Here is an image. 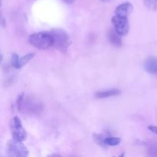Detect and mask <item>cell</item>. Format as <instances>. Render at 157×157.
<instances>
[{
    "label": "cell",
    "mask_w": 157,
    "mask_h": 157,
    "mask_svg": "<svg viewBox=\"0 0 157 157\" xmlns=\"http://www.w3.org/2000/svg\"><path fill=\"white\" fill-rule=\"evenodd\" d=\"M35 56V53H29L27 54V55H25L24 57L22 58H19L18 57V69H20L21 67H22L23 66L25 65L29 61H30Z\"/></svg>",
    "instance_id": "cell-11"
},
{
    "label": "cell",
    "mask_w": 157,
    "mask_h": 157,
    "mask_svg": "<svg viewBox=\"0 0 157 157\" xmlns=\"http://www.w3.org/2000/svg\"><path fill=\"white\" fill-rule=\"evenodd\" d=\"M121 140L119 137H106L104 140V145L110 146V147H115V146H117L121 144Z\"/></svg>",
    "instance_id": "cell-12"
},
{
    "label": "cell",
    "mask_w": 157,
    "mask_h": 157,
    "mask_svg": "<svg viewBox=\"0 0 157 157\" xmlns=\"http://www.w3.org/2000/svg\"><path fill=\"white\" fill-rule=\"evenodd\" d=\"M113 25L117 33L120 35H126L130 29L128 18L125 17H121L115 15L111 19Z\"/></svg>",
    "instance_id": "cell-6"
},
{
    "label": "cell",
    "mask_w": 157,
    "mask_h": 157,
    "mask_svg": "<svg viewBox=\"0 0 157 157\" xmlns=\"http://www.w3.org/2000/svg\"><path fill=\"white\" fill-rule=\"evenodd\" d=\"M93 138H94V140L95 142H96L97 144H99V145H101V146L104 145V137L103 135L98 134V133H94L93 136Z\"/></svg>",
    "instance_id": "cell-15"
},
{
    "label": "cell",
    "mask_w": 157,
    "mask_h": 157,
    "mask_svg": "<svg viewBox=\"0 0 157 157\" xmlns=\"http://www.w3.org/2000/svg\"><path fill=\"white\" fill-rule=\"evenodd\" d=\"M17 109L18 111L27 115H38L42 113L44 110V104L34 97L25 98L24 93L21 94L17 100Z\"/></svg>",
    "instance_id": "cell-1"
},
{
    "label": "cell",
    "mask_w": 157,
    "mask_h": 157,
    "mask_svg": "<svg viewBox=\"0 0 157 157\" xmlns=\"http://www.w3.org/2000/svg\"><path fill=\"white\" fill-rule=\"evenodd\" d=\"M2 54L1 53V51H0V64H1V62L2 61Z\"/></svg>",
    "instance_id": "cell-19"
},
{
    "label": "cell",
    "mask_w": 157,
    "mask_h": 157,
    "mask_svg": "<svg viewBox=\"0 0 157 157\" xmlns=\"http://www.w3.org/2000/svg\"><path fill=\"white\" fill-rule=\"evenodd\" d=\"M121 94V90L119 89H110V90H103V91H98L95 94V97L97 98H107L110 97L117 96Z\"/></svg>",
    "instance_id": "cell-10"
},
{
    "label": "cell",
    "mask_w": 157,
    "mask_h": 157,
    "mask_svg": "<svg viewBox=\"0 0 157 157\" xmlns=\"http://www.w3.org/2000/svg\"><path fill=\"white\" fill-rule=\"evenodd\" d=\"M10 128L13 140L16 141L22 142L23 140L26 139L27 133H26V131L24 129V127H22L21 120L18 118V117H14L13 119L11 121Z\"/></svg>",
    "instance_id": "cell-4"
},
{
    "label": "cell",
    "mask_w": 157,
    "mask_h": 157,
    "mask_svg": "<svg viewBox=\"0 0 157 157\" xmlns=\"http://www.w3.org/2000/svg\"><path fill=\"white\" fill-rule=\"evenodd\" d=\"M144 68L148 73L157 75V58L156 57H149L144 62Z\"/></svg>",
    "instance_id": "cell-8"
},
{
    "label": "cell",
    "mask_w": 157,
    "mask_h": 157,
    "mask_svg": "<svg viewBox=\"0 0 157 157\" xmlns=\"http://www.w3.org/2000/svg\"><path fill=\"white\" fill-rule=\"evenodd\" d=\"M146 7L151 11H157V0H144Z\"/></svg>",
    "instance_id": "cell-14"
},
{
    "label": "cell",
    "mask_w": 157,
    "mask_h": 157,
    "mask_svg": "<svg viewBox=\"0 0 157 157\" xmlns=\"http://www.w3.org/2000/svg\"><path fill=\"white\" fill-rule=\"evenodd\" d=\"M0 25H1V26L2 28H5L6 25V18L3 16V14L2 12H0Z\"/></svg>",
    "instance_id": "cell-16"
},
{
    "label": "cell",
    "mask_w": 157,
    "mask_h": 157,
    "mask_svg": "<svg viewBox=\"0 0 157 157\" xmlns=\"http://www.w3.org/2000/svg\"><path fill=\"white\" fill-rule=\"evenodd\" d=\"M1 4H2V0H0V6H1Z\"/></svg>",
    "instance_id": "cell-21"
},
{
    "label": "cell",
    "mask_w": 157,
    "mask_h": 157,
    "mask_svg": "<svg viewBox=\"0 0 157 157\" xmlns=\"http://www.w3.org/2000/svg\"><path fill=\"white\" fill-rule=\"evenodd\" d=\"M148 130H150V131L153 132V133L157 135V126H154V125H150L148 127Z\"/></svg>",
    "instance_id": "cell-17"
},
{
    "label": "cell",
    "mask_w": 157,
    "mask_h": 157,
    "mask_svg": "<svg viewBox=\"0 0 157 157\" xmlns=\"http://www.w3.org/2000/svg\"><path fill=\"white\" fill-rule=\"evenodd\" d=\"M8 153L11 156L25 157L29 155V150L21 142L12 140L8 143Z\"/></svg>",
    "instance_id": "cell-5"
},
{
    "label": "cell",
    "mask_w": 157,
    "mask_h": 157,
    "mask_svg": "<svg viewBox=\"0 0 157 157\" xmlns=\"http://www.w3.org/2000/svg\"><path fill=\"white\" fill-rule=\"evenodd\" d=\"M133 10V6L130 2H124L119 5L115 9V15L127 18Z\"/></svg>",
    "instance_id": "cell-7"
},
{
    "label": "cell",
    "mask_w": 157,
    "mask_h": 157,
    "mask_svg": "<svg viewBox=\"0 0 157 157\" xmlns=\"http://www.w3.org/2000/svg\"><path fill=\"white\" fill-rule=\"evenodd\" d=\"M65 3H67V4H71V3L75 2L76 0H63Z\"/></svg>",
    "instance_id": "cell-18"
},
{
    "label": "cell",
    "mask_w": 157,
    "mask_h": 157,
    "mask_svg": "<svg viewBox=\"0 0 157 157\" xmlns=\"http://www.w3.org/2000/svg\"><path fill=\"white\" fill-rule=\"evenodd\" d=\"M52 37V46L62 53H66L71 44V39L62 29H53L50 32Z\"/></svg>",
    "instance_id": "cell-2"
},
{
    "label": "cell",
    "mask_w": 157,
    "mask_h": 157,
    "mask_svg": "<svg viewBox=\"0 0 157 157\" xmlns=\"http://www.w3.org/2000/svg\"><path fill=\"white\" fill-rule=\"evenodd\" d=\"M100 1L103 2H111L112 0H100Z\"/></svg>",
    "instance_id": "cell-20"
},
{
    "label": "cell",
    "mask_w": 157,
    "mask_h": 157,
    "mask_svg": "<svg viewBox=\"0 0 157 157\" xmlns=\"http://www.w3.org/2000/svg\"><path fill=\"white\" fill-rule=\"evenodd\" d=\"M29 43L36 48L45 50L52 47V37L50 32H36L30 35Z\"/></svg>",
    "instance_id": "cell-3"
},
{
    "label": "cell",
    "mask_w": 157,
    "mask_h": 157,
    "mask_svg": "<svg viewBox=\"0 0 157 157\" xmlns=\"http://www.w3.org/2000/svg\"><path fill=\"white\" fill-rule=\"evenodd\" d=\"M109 41L115 47H121L122 46V41H121V35H118L116 31L113 29H110L107 33Z\"/></svg>",
    "instance_id": "cell-9"
},
{
    "label": "cell",
    "mask_w": 157,
    "mask_h": 157,
    "mask_svg": "<svg viewBox=\"0 0 157 157\" xmlns=\"http://www.w3.org/2000/svg\"><path fill=\"white\" fill-rule=\"evenodd\" d=\"M148 155L151 156H157V144L156 143H147L146 144Z\"/></svg>",
    "instance_id": "cell-13"
}]
</instances>
